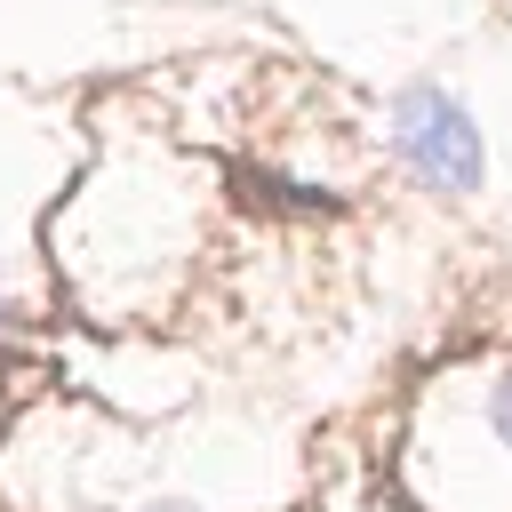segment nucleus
<instances>
[{
	"instance_id": "f257e3e1",
	"label": "nucleus",
	"mask_w": 512,
	"mask_h": 512,
	"mask_svg": "<svg viewBox=\"0 0 512 512\" xmlns=\"http://www.w3.org/2000/svg\"><path fill=\"white\" fill-rule=\"evenodd\" d=\"M392 144H400V160H408L424 184H440V192H480V128H472L464 104H448V88L416 80V88L392 104Z\"/></svg>"
},
{
	"instance_id": "f03ea898",
	"label": "nucleus",
	"mask_w": 512,
	"mask_h": 512,
	"mask_svg": "<svg viewBox=\"0 0 512 512\" xmlns=\"http://www.w3.org/2000/svg\"><path fill=\"white\" fill-rule=\"evenodd\" d=\"M488 416H496V432H504V448H512V376L488 392Z\"/></svg>"
}]
</instances>
